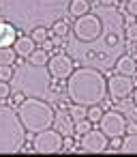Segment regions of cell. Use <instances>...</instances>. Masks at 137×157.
<instances>
[{
    "mask_svg": "<svg viewBox=\"0 0 137 157\" xmlns=\"http://www.w3.org/2000/svg\"><path fill=\"white\" fill-rule=\"evenodd\" d=\"M69 11V0H0V13L15 28L49 26Z\"/></svg>",
    "mask_w": 137,
    "mask_h": 157,
    "instance_id": "obj_1",
    "label": "cell"
},
{
    "mask_svg": "<svg viewBox=\"0 0 137 157\" xmlns=\"http://www.w3.org/2000/svg\"><path fill=\"white\" fill-rule=\"evenodd\" d=\"M67 93L73 103L86 108L101 105L107 99V80L94 67L73 69V73L67 78Z\"/></svg>",
    "mask_w": 137,
    "mask_h": 157,
    "instance_id": "obj_2",
    "label": "cell"
},
{
    "mask_svg": "<svg viewBox=\"0 0 137 157\" xmlns=\"http://www.w3.org/2000/svg\"><path fill=\"white\" fill-rule=\"evenodd\" d=\"M26 129L11 105L0 103V155H11L24 148Z\"/></svg>",
    "mask_w": 137,
    "mask_h": 157,
    "instance_id": "obj_3",
    "label": "cell"
},
{
    "mask_svg": "<svg viewBox=\"0 0 137 157\" xmlns=\"http://www.w3.org/2000/svg\"><path fill=\"white\" fill-rule=\"evenodd\" d=\"M17 116H20L24 129L30 133H39L43 129H49V127H54V121H56V112L52 110V105L45 103L43 99H34V97L24 99L20 103Z\"/></svg>",
    "mask_w": 137,
    "mask_h": 157,
    "instance_id": "obj_4",
    "label": "cell"
},
{
    "mask_svg": "<svg viewBox=\"0 0 137 157\" xmlns=\"http://www.w3.org/2000/svg\"><path fill=\"white\" fill-rule=\"evenodd\" d=\"M73 33H75V37H77L79 41H84V43L96 41V39L101 37V33H103V22H101L96 15H92V13H84V15L77 17V22H75V26H73Z\"/></svg>",
    "mask_w": 137,
    "mask_h": 157,
    "instance_id": "obj_5",
    "label": "cell"
},
{
    "mask_svg": "<svg viewBox=\"0 0 137 157\" xmlns=\"http://www.w3.org/2000/svg\"><path fill=\"white\" fill-rule=\"evenodd\" d=\"M37 153L41 155H54V153H60L62 151V133L58 129H43L37 133L34 138V146H32Z\"/></svg>",
    "mask_w": 137,
    "mask_h": 157,
    "instance_id": "obj_6",
    "label": "cell"
},
{
    "mask_svg": "<svg viewBox=\"0 0 137 157\" xmlns=\"http://www.w3.org/2000/svg\"><path fill=\"white\" fill-rule=\"evenodd\" d=\"M99 125H101V131L107 136V138H116V136H122L126 131V121L120 112L116 110H107L101 114L99 118Z\"/></svg>",
    "mask_w": 137,
    "mask_h": 157,
    "instance_id": "obj_7",
    "label": "cell"
},
{
    "mask_svg": "<svg viewBox=\"0 0 137 157\" xmlns=\"http://www.w3.org/2000/svg\"><path fill=\"white\" fill-rule=\"evenodd\" d=\"M135 86H137V84L133 82L131 75L116 73V75H111V78L107 80V95H109L111 99H124V97H128V95L133 93Z\"/></svg>",
    "mask_w": 137,
    "mask_h": 157,
    "instance_id": "obj_8",
    "label": "cell"
},
{
    "mask_svg": "<svg viewBox=\"0 0 137 157\" xmlns=\"http://www.w3.org/2000/svg\"><path fill=\"white\" fill-rule=\"evenodd\" d=\"M81 148L88 153H103L109 148V138L101 129H90L81 136Z\"/></svg>",
    "mask_w": 137,
    "mask_h": 157,
    "instance_id": "obj_9",
    "label": "cell"
},
{
    "mask_svg": "<svg viewBox=\"0 0 137 157\" xmlns=\"http://www.w3.org/2000/svg\"><path fill=\"white\" fill-rule=\"evenodd\" d=\"M73 60L67 56V54H56L52 60H49V73L52 78L56 80H67L71 73H73Z\"/></svg>",
    "mask_w": 137,
    "mask_h": 157,
    "instance_id": "obj_10",
    "label": "cell"
},
{
    "mask_svg": "<svg viewBox=\"0 0 137 157\" xmlns=\"http://www.w3.org/2000/svg\"><path fill=\"white\" fill-rule=\"evenodd\" d=\"M15 26L7 22L5 17H0V48H13L15 43Z\"/></svg>",
    "mask_w": 137,
    "mask_h": 157,
    "instance_id": "obj_11",
    "label": "cell"
},
{
    "mask_svg": "<svg viewBox=\"0 0 137 157\" xmlns=\"http://www.w3.org/2000/svg\"><path fill=\"white\" fill-rule=\"evenodd\" d=\"M13 50H15V54H17V56H22V58H28V56H30V52L34 50V41H32L30 37L22 35V37H17V39H15V43H13Z\"/></svg>",
    "mask_w": 137,
    "mask_h": 157,
    "instance_id": "obj_12",
    "label": "cell"
},
{
    "mask_svg": "<svg viewBox=\"0 0 137 157\" xmlns=\"http://www.w3.org/2000/svg\"><path fill=\"white\" fill-rule=\"evenodd\" d=\"M116 69H118V73H122V75H131V78L137 73V69H135V60H133L131 56H122V58H118Z\"/></svg>",
    "mask_w": 137,
    "mask_h": 157,
    "instance_id": "obj_13",
    "label": "cell"
},
{
    "mask_svg": "<svg viewBox=\"0 0 137 157\" xmlns=\"http://www.w3.org/2000/svg\"><path fill=\"white\" fill-rule=\"evenodd\" d=\"M54 125L58 127V131H60L62 136H73V118H71L69 114H60V116H56Z\"/></svg>",
    "mask_w": 137,
    "mask_h": 157,
    "instance_id": "obj_14",
    "label": "cell"
},
{
    "mask_svg": "<svg viewBox=\"0 0 137 157\" xmlns=\"http://www.w3.org/2000/svg\"><path fill=\"white\" fill-rule=\"evenodd\" d=\"M90 11V2L88 0H69V15L73 17H79L84 13Z\"/></svg>",
    "mask_w": 137,
    "mask_h": 157,
    "instance_id": "obj_15",
    "label": "cell"
},
{
    "mask_svg": "<svg viewBox=\"0 0 137 157\" xmlns=\"http://www.w3.org/2000/svg\"><path fill=\"white\" fill-rule=\"evenodd\" d=\"M120 151L122 153H128V155H137V131H133L131 136H126L124 140H122V144H120Z\"/></svg>",
    "mask_w": 137,
    "mask_h": 157,
    "instance_id": "obj_16",
    "label": "cell"
},
{
    "mask_svg": "<svg viewBox=\"0 0 137 157\" xmlns=\"http://www.w3.org/2000/svg\"><path fill=\"white\" fill-rule=\"evenodd\" d=\"M49 35H52V30L47 26H34V28H30V39L34 43H43Z\"/></svg>",
    "mask_w": 137,
    "mask_h": 157,
    "instance_id": "obj_17",
    "label": "cell"
},
{
    "mask_svg": "<svg viewBox=\"0 0 137 157\" xmlns=\"http://www.w3.org/2000/svg\"><path fill=\"white\" fill-rule=\"evenodd\" d=\"M28 60H30V65H34V67H45V65H47V52L34 48V50L30 52Z\"/></svg>",
    "mask_w": 137,
    "mask_h": 157,
    "instance_id": "obj_18",
    "label": "cell"
},
{
    "mask_svg": "<svg viewBox=\"0 0 137 157\" xmlns=\"http://www.w3.org/2000/svg\"><path fill=\"white\" fill-rule=\"evenodd\" d=\"M15 50L13 48H0V65H13L15 63Z\"/></svg>",
    "mask_w": 137,
    "mask_h": 157,
    "instance_id": "obj_19",
    "label": "cell"
},
{
    "mask_svg": "<svg viewBox=\"0 0 137 157\" xmlns=\"http://www.w3.org/2000/svg\"><path fill=\"white\" fill-rule=\"evenodd\" d=\"M86 105H79V103H73L71 105V110H69V116L73 118V123L75 121H81V118H86Z\"/></svg>",
    "mask_w": 137,
    "mask_h": 157,
    "instance_id": "obj_20",
    "label": "cell"
},
{
    "mask_svg": "<svg viewBox=\"0 0 137 157\" xmlns=\"http://www.w3.org/2000/svg\"><path fill=\"white\" fill-rule=\"evenodd\" d=\"M92 129V123L88 121V118H81V121H75L73 123V133H77V136H84L86 131H90Z\"/></svg>",
    "mask_w": 137,
    "mask_h": 157,
    "instance_id": "obj_21",
    "label": "cell"
},
{
    "mask_svg": "<svg viewBox=\"0 0 137 157\" xmlns=\"http://www.w3.org/2000/svg\"><path fill=\"white\" fill-rule=\"evenodd\" d=\"M52 33L58 35V37H64V35L69 33V24H67V20H56V22L52 24Z\"/></svg>",
    "mask_w": 137,
    "mask_h": 157,
    "instance_id": "obj_22",
    "label": "cell"
},
{
    "mask_svg": "<svg viewBox=\"0 0 137 157\" xmlns=\"http://www.w3.org/2000/svg\"><path fill=\"white\" fill-rule=\"evenodd\" d=\"M101 114H103L101 105H90V108H88V112H86V118H88L90 123H99Z\"/></svg>",
    "mask_w": 137,
    "mask_h": 157,
    "instance_id": "obj_23",
    "label": "cell"
},
{
    "mask_svg": "<svg viewBox=\"0 0 137 157\" xmlns=\"http://www.w3.org/2000/svg\"><path fill=\"white\" fill-rule=\"evenodd\" d=\"M13 69H11V65H0V80H5V82H9V80H13Z\"/></svg>",
    "mask_w": 137,
    "mask_h": 157,
    "instance_id": "obj_24",
    "label": "cell"
},
{
    "mask_svg": "<svg viewBox=\"0 0 137 157\" xmlns=\"http://www.w3.org/2000/svg\"><path fill=\"white\" fill-rule=\"evenodd\" d=\"M126 37L131 41H137V22H128L126 24Z\"/></svg>",
    "mask_w": 137,
    "mask_h": 157,
    "instance_id": "obj_25",
    "label": "cell"
},
{
    "mask_svg": "<svg viewBox=\"0 0 137 157\" xmlns=\"http://www.w3.org/2000/svg\"><path fill=\"white\" fill-rule=\"evenodd\" d=\"M9 95H11V86H9V82L0 80V99H7Z\"/></svg>",
    "mask_w": 137,
    "mask_h": 157,
    "instance_id": "obj_26",
    "label": "cell"
},
{
    "mask_svg": "<svg viewBox=\"0 0 137 157\" xmlns=\"http://www.w3.org/2000/svg\"><path fill=\"white\" fill-rule=\"evenodd\" d=\"M126 11H128V15L137 17V0H126Z\"/></svg>",
    "mask_w": 137,
    "mask_h": 157,
    "instance_id": "obj_27",
    "label": "cell"
},
{
    "mask_svg": "<svg viewBox=\"0 0 137 157\" xmlns=\"http://www.w3.org/2000/svg\"><path fill=\"white\" fill-rule=\"evenodd\" d=\"M120 144H122V136H116V138H111V140H109V148L120 151Z\"/></svg>",
    "mask_w": 137,
    "mask_h": 157,
    "instance_id": "obj_28",
    "label": "cell"
},
{
    "mask_svg": "<svg viewBox=\"0 0 137 157\" xmlns=\"http://www.w3.org/2000/svg\"><path fill=\"white\" fill-rule=\"evenodd\" d=\"M105 41H107V45H109V48H116V45H118V37H116L114 33H111V35L105 39Z\"/></svg>",
    "mask_w": 137,
    "mask_h": 157,
    "instance_id": "obj_29",
    "label": "cell"
},
{
    "mask_svg": "<svg viewBox=\"0 0 137 157\" xmlns=\"http://www.w3.org/2000/svg\"><path fill=\"white\" fill-rule=\"evenodd\" d=\"M41 45H43L41 50H45V52H52V50H54V41H49V37H47V39L41 43Z\"/></svg>",
    "mask_w": 137,
    "mask_h": 157,
    "instance_id": "obj_30",
    "label": "cell"
},
{
    "mask_svg": "<svg viewBox=\"0 0 137 157\" xmlns=\"http://www.w3.org/2000/svg\"><path fill=\"white\" fill-rule=\"evenodd\" d=\"M22 101H24V93H15V95H13V103H17V105H20Z\"/></svg>",
    "mask_w": 137,
    "mask_h": 157,
    "instance_id": "obj_31",
    "label": "cell"
},
{
    "mask_svg": "<svg viewBox=\"0 0 137 157\" xmlns=\"http://www.w3.org/2000/svg\"><path fill=\"white\" fill-rule=\"evenodd\" d=\"M116 0H99V5H103V7H109V5H114Z\"/></svg>",
    "mask_w": 137,
    "mask_h": 157,
    "instance_id": "obj_32",
    "label": "cell"
},
{
    "mask_svg": "<svg viewBox=\"0 0 137 157\" xmlns=\"http://www.w3.org/2000/svg\"><path fill=\"white\" fill-rule=\"evenodd\" d=\"M126 129L133 133V131H137V125H135V123H126Z\"/></svg>",
    "mask_w": 137,
    "mask_h": 157,
    "instance_id": "obj_33",
    "label": "cell"
},
{
    "mask_svg": "<svg viewBox=\"0 0 137 157\" xmlns=\"http://www.w3.org/2000/svg\"><path fill=\"white\" fill-rule=\"evenodd\" d=\"M133 101H135V105H137V88H135V93H133Z\"/></svg>",
    "mask_w": 137,
    "mask_h": 157,
    "instance_id": "obj_34",
    "label": "cell"
},
{
    "mask_svg": "<svg viewBox=\"0 0 137 157\" xmlns=\"http://www.w3.org/2000/svg\"><path fill=\"white\" fill-rule=\"evenodd\" d=\"M135 69H137V63H135Z\"/></svg>",
    "mask_w": 137,
    "mask_h": 157,
    "instance_id": "obj_35",
    "label": "cell"
},
{
    "mask_svg": "<svg viewBox=\"0 0 137 157\" xmlns=\"http://www.w3.org/2000/svg\"><path fill=\"white\" fill-rule=\"evenodd\" d=\"M122 2H126V0H122Z\"/></svg>",
    "mask_w": 137,
    "mask_h": 157,
    "instance_id": "obj_36",
    "label": "cell"
}]
</instances>
